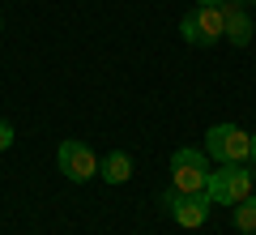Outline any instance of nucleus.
Returning a JSON list of instances; mask_svg holds the SVG:
<instances>
[{
  "mask_svg": "<svg viewBox=\"0 0 256 235\" xmlns=\"http://www.w3.org/2000/svg\"><path fill=\"white\" fill-rule=\"evenodd\" d=\"M252 167H256V133H252Z\"/></svg>",
  "mask_w": 256,
  "mask_h": 235,
  "instance_id": "nucleus-11",
  "label": "nucleus"
},
{
  "mask_svg": "<svg viewBox=\"0 0 256 235\" xmlns=\"http://www.w3.org/2000/svg\"><path fill=\"white\" fill-rule=\"evenodd\" d=\"M252 184H256V167H248V163H222L218 171H210L205 192H210L214 205H239L244 197H252Z\"/></svg>",
  "mask_w": 256,
  "mask_h": 235,
  "instance_id": "nucleus-1",
  "label": "nucleus"
},
{
  "mask_svg": "<svg viewBox=\"0 0 256 235\" xmlns=\"http://www.w3.org/2000/svg\"><path fill=\"white\" fill-rule=\"evenodd\" d=\"M222 18H226V39H230L235 47H248V43H252V18L244 13L239 0H226V5H222Z\"/></svg>",
  "mask_w": 256,
  "mask_h": 235,
  "instance_id": "nucleus-7",
  "label": "nucleus"
},
{
  "mask_svg": "<svg viewBox=\"0 0 256 235\" xmlns=\"http://www.w3.org/2000/svg\"><path fill=\"white\" fill-rule=\"evenodd\" d=\"M98 175H102L107 184H124L128 175H132V158H128L124 150H111L107 158L98 163Z\"/></svg>",
  "mask_w": 256,
  "mask_h": 235,
  "instance_id": "nucleus-8",
  "label": "nucleus"
},
{
  "mask_svg": "<svg viewBox=\"0 0 256 235\" xmlns=\"http://www.w3.org/2000/svg\"><path fill=\"white\" fill-rule=\"evenodd\" d=\"M0 26H4V22H0Z\"/></svg>",
  "mask_w": 256,
  "mask_h": 235,
  "instance_id": "nucleus-14",
  "label": "nucleus"
},
{
  "mask_svg": "<svg viewBox=\"0 0 256 235\" xmlns=\"http://www.w3.org/2000/svg\"><path fill=\"white\" fill-rule=\"evenodd\" d=\"M205 150L218 163H248L252 158V133H244L239 124H214L205 133Z\"/></svg>",
  "mask_w": 256,
  "mask_h": 235,
  "instance_id": "nucleus-3",
  "label": "nucleus"
},
{
  "mask_svg": "<svg viewBox=\"0 0 256 235\" xmlns=\"http://www.w3.org/2000/svg\"><path fill=\"white\" fill-rule=\"evenodd\" d=\"M180 35L196 47H214L218 39H226V18H222V5H196L192 13H184Z\"/></svg>",
  "mask_w": 256,
  "mask_h": 235,
  "instance_id": "nucleus-2",
  "label": "nucleus"
},
{
  "mask_svg": "<svg viewBox=\"0 0 256 235\" xmlns=\"http://www.w3.org/2000/svg\"><path fill=\"white\" fill-rule=\"evenodd\" d=\"M205 180H210V163H205L201 150H184L171 154V188L175 192H205Z\"/></svg>",
  "mask_w": 256,
  "mask_h": 235,
  "instance_id": "nucleus-4",
  "label": "nucleus"
},
{
  "mask_svg": "<svg viewBox=\"0 0 256 235\" xmlns=\"http://www.w3.org/2000/svg\"><path fill=\"white\" fill-rule=\"evenodd\" d=\"M210 192H175V188H166L162 192V209L175 218L180 226H188V231H196V226L210 218Z\"/></svg>",
  "mask_w": 256,
  "mask_h": 235,
  "instance_id": "nucleus-6",
  "label": "nucleus"
},
{
  "mask_svg": "<svg viewBox=\"0 0 256 235\" xmlns=\"http://www.w3.org/2000/svg\"><path fill=\"white\" fill-rule=\"evenodd\" d=\"M56 163H60L64 180H73V184H86L98 175V163L102 158H94V150L86 141H77V137H68V141H60V150H56Z\"/></svg>",
  "mask_w": 256,
  "mask_h": 235,
  "instance_id": "nucleus-5",
  "label": "nucleus"
},
{
  "mask_svg": "<svg viewBox=\"0 0 256 235\" xmlns=\"http://www.w3.org/2000/svg\"><path fill=\"white\" fill-rule=\"evenodd\" d=\"M235 231L256 235V197H244V201L235 205Z\"/></svg>",
  "mask_w": 256,
  "mask_h": 235,
  "instance_id": "nucleus-9",
  "label": "nucleus"
},
{
  "mask_svg": "<svg viewBox=\"0 0 256 235\" xmlns=\"http://www.w3.org/2000/svg\"><path fill=\"white\" fill-rule=\"evenodd\" d=\"M248 5H256V0H248Z\"/></svg>",
  "mask_w": 256,
  "mask_h": 235,
  "instance_id": "nucleus-13",
  "label": "nucleus"
},
{
  "mask_svg": "<svg viewBox=\"0 0 256 235\" xmlns=\"http://www.w3.org/2000/svg\"><path fill=\"white\" fill-rule=\"evenodd\" d=\"M9 145H13V124L0 120V150H9Z\"/></svg>",
  "mask_w": 256,
  "mask_h": 235,
  "instance_id": "nucleus-10",
  "label": "nucleus"
},
{
  "mask_svg": "<svg viewBox=\"0 0 256 235\" xmlns=\"http://www.w3.org/2000/svg\"><path fill=\"white\" fill-rule=\"evenodd\" d=\"M196 5H226V0H196Z\"/></svg>",
  "mask_w": 256,
  "mask_h": 235,
  "instance_id": "nucleus-12",
  "label": "nucleus"
}]
</instances>
